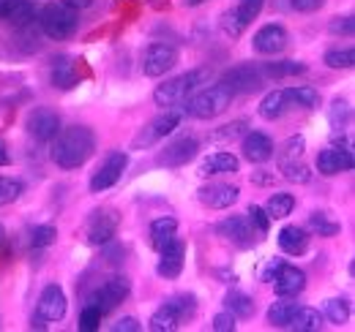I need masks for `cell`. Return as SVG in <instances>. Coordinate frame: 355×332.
Returning a JSON list of instances; mask_svg holds the SVG:
<instances>
[{
	"label": "cell",
	"instance_id": "1",
	"mask_svg": "<svg viewBox=\"0 0 355 332\" xmlns=\"http://www.w3.org/2000/svg\"><path fill=\"white\" fill-rule=\"evenodd\" d=\"M96 150V136L88 125H71L58 131L52 145V161L60 169H80Z\"/></svg>",
	"mask_w": 355,
	"mask_h": 332
},
{
	"label": "cell",
	"instance_id": "2",
	"mask_svg": "<svg viewBox=\"0 0 355 332\" xmlns=\"http://www.w3.org/2000/svg\"><path fill=\"white\" fill-rule=\"evenodd\" d=\"M39 25L44 30V36L55 39V42H63L69 36H74L80 19H77V8L66 6V3H46L39 14Z\"/></svg>",
	"mask_w": 355,
	"mask_h": 332
},
{
	"label": "cell",
	"instance_id": "3",
	"mask_svg": "<svg viewBox=\"0 0 355 332\" xmlns=\"http://www.w3.org/2000/svg\"><path fill=\"white\" fill-rule=\"evenodd\" d=\"M211 77V71L208 68H194V71H186V74H180L175 80H170V82L159 84L156 87V93H153V101H156V107H175L180 104L183 98H189V93H194L200 84L205 82Z\"/></svg>",
	"mask_w": 355,
	"mask_h": 332
},
{
	"label": "cell",
	"instance_id": "4",
	"mask_svg": "<svg viewBox=\"0 0 355 332\" xmlns=\"http://www.w3.org/2000/svg\"><path fill=\"white\" fill-rule=\"evenodd\" d=\"M232 98H235V95H232L224 84H214V87L200 90V93L189 101L186 112H189L191 118H197V120H211V118H219L222 112H227V107L232 104Z\"/></svg>",
	"mask_w": 355,
	"mask_h": 332
},
{
	"label": "cell",
	"instance_id": "5",
	"mask_svg": "<svg viewBox=\"0 0 355 332\" xmlns=\"http://www.w3.org/2000/svg\"><path fill=\"white\" fill-rule=\"evenodd\" d=\"M129 291H132V286H129V281H126L123 275H112L110 281H104L98 289L90 294L88 305L98 308L101 316H104V313H110L112 308H118V305L129 297Z\"/></svg>",
	"mask_w": 355,
	"mask_h": 332
},
{
	"label": "cell",
	"instance_id": "6",
	"mask_svg": "<svg viewBox=\"0 0 355 332\" xmlns=\"http://www.w3.org/2000/svg\"><path fill=\"white\" fill-rule=\"evenodd\" d=\"M180 118H183L180 109H167V112H162L156 120H150V123L134 136V150L150 147V145H156L159 139H164L167 133H173L178 128V123H180Z\"/></svg>",
	"mask_w": 355,
	"mask_h": 332
},
{
	"label": "cell",
	"instance_id": "7",
	"mask_svg": "<svg viewBox=\"0 0 355 332\" xmlns=\"http://www.w3.org/2000/svg\"><path fill=\"white\" fill-rule=\"evenodd\" d=\"M178 63V49L173 44H150L142 52V74L145 77H164Z\"/></svg>",
	"mask_w": 355,
	"mask_h": 332
},
{
	"label": "cell",
	"instance_id": "8",
	"mask_svg": "<svg viewBox=\"0 0 355 332\" xmlns=\"http://www.w3.org/2000/svg\"><path fill=\"white\" fill-rule=\"evenodd\" d=\"M126 166H129V156L121 153V150H112V153L104 158V164L98 166V172L90 177V191H93V194H101V191L112 188V185L123 177Z\"/></svg>",
	"mask_w": 355,
	"mask_h": 332
},
{
	"label": "cell",
	"instance_id": "9",
	"mask_svg": "<svg viewBox=\"0 0 355 332\" xmlns=\"http://www.w3.org/2000/svg\"><path fill=\"white\" fill-rule=\"evenodd\" d=\"M115 229H118V212L115 210H96L88 218L85 240L90 246H104L115 237Z\"/></svg>",
	"mask_w": 355,
	"mask_h": 332
},
{
	"label": "cell",
	"instance_id": "10",
	"mask_svg": "<svg viewBox=\"0 0 355 332\" xmlns=\"http://www.w3.org/2000/svg\"><path fill=\"white\" fill-rule=\"evenodd\" d=\"M263 82H266V77L254 66H235V68H230L222 77V84L232 95H238V93H254V90L263 87Z\"/></svg>",
	"mask_w": 355,
	"mask_h": 332
},
{
	"label": "cell",
	"instance_id": "11",
	"mask_svg": "<svg viewBox=\"0 0 355 332\" xmlns=\"http://www.w3.org/2000/svg\"><path fill=\"white\" fill-rule=\"evenodd\" d=\"M25 128H28V133L36 136L39 142H49V139H55L58 131H60V118H58V112L49 109V107H36V109L28 115Z\"/></svg>",
	"mask_w": 355,
	"mask_h": 332
},
{
	"label": "cell",
	"instance_id": "12",
	"mask_svg": "<svg viewBox=\"0 0 355 332\" xmlns=\"http://www.w3.org/2000/svg\"><path fill=\"white\" fill-rule=\"evenodd\" d=\"M197 150H200V142L194 139V136H180L175 139L173 145H167V150H162L159 153V158H156V164L159 166H186L194 156H197Z\"/></svg>",
	"mask_w": 355,
	"mask_h": 332
},
{
	"label": "cell",
	"instance_id": "13",
	"mask_svg": "<svg viewBox=\"0 0 355 332\" xmlns=\"http://www.w3.org/2000/svg\"><path fill=\"white\" fill-rule=\"evenodd\" d=\"M241 191L235 185H227V183H211V185H202L197 191V199L211 210H227L238 202Z\"/></svg>",
	"mask_w": 355,
	"mask_h": 332
},
{
	"label": "cell",
	"instance_id": "14",
	"mask_svg": "<svg viewBox=\"0 0 355 332\" xmlns=\"http://www.w3.org/2000/svg\"><path fill=\"white\" fill-rule=\"evenodd\" d=\"M183 256H186V246H183V240L173 237L164 248L159 250L156 273H159L162 278H167V281L178 278V275H180V270H183Z\"/></svg>",
	"mask_w": 355,
	"mask_h": 332
},
{
	"label": "cell",
	"instance_id": "15",
	"mask_svg": "<svg viewBox=\"0 0 355 332\" xmlns=\"http://www.w3.org/2000/svg\"><path fill=\"white\" fill-rule=\"evenodd\" d=\"M216 232L227 237L232 246H238V248H252L254 246V229L249 226V221L246 218H241V215H230L227 221H222L219 226H216Z\"/></svg>",
	"mask_w": 355,
	"mask_h": 332
},
{
	"label": "cell",
	"instance_id": "16",
	"mask_svg": "<svg viewBox=\"0 0 355 332\" xmlns=\"http://www.w3.org/2000/svg\"><path fill=\"white\" fill-rule=\"evenodd\" d=\"M353 166H355L353 150H345V147H328V150H322V153L317 156V169H320V174H328V177L342 174V172H350Z\"/></svg>",
	"mask_w": 355,
	"mask_h": 332
},
{
	"label": "cell",
	"instance_id": "17",
	"mask_svg": "<svg viewBox=\"0 0 355 332\" xmlns=\"http://www.w3.org/2000/svg\"><path fill=\"white\" fill-rule=\"evenodd\" d=\"M270 284L276 286V294H279V297H290V299H293V297H298L301 291L306 289V275H304V270H298V267L282 264Z\"/></svg>",
	"mask_w": 355,
	"mask_h": 332
},
{
	"label": "cell",
	"instance_id": "18",
	"mask_svg": "<svg viewBox=\"0 0 355 332\" xmlns=\"http://www.w3.org/2000/svg\"><path fill=\"white\" fill-rule=\"evenodd\" d=\"M39 316L44 322H60L66 316V294L58 284H49L39 299Z\"/></svg>",
	"mask_w": 355,
	"mask_h": 332
},
{
	"label": "cell",
	"instance_id": "19",
	"mask_svg": "<svg viewBox=\"0 0 355 332\" xmlns=\"http://www.w3.org/2000/svg\"><path fill=\"white\" fill-rule=\"evenodd\" d=\"M252 46L260 55H276V52H282L287 46V30L282 25H266V28H260L254 33Z\"/></svg>",
	"mask_w": 355,
	"mask_h": 332
},
{
	"label": "cell",
	"instance_id": "20",
	"mask_svg": "<svg viewBox=\"0 0 355 332\" xmlns=\"http://www.w3.org/2000/svg\"><path fill=\"white\" fill-rule=\"evenodd\" d=\"M241 150H243V158H246V161H252V164H266L268 158L273 156V142H270V136H266V133L252 131V133L243 136Z\"/></svg>",
	"mask_w": 355,
	"mask_h": 332
},
{
	"label": "cell",
	"instance_id": "21",
	"mask_svg": "<svg viewBox=\"0 0 355 332\" xmlns=\"http://www.w3.org/2000/svg\"><path fill=\"white\" fill-rule=\"evenodd\" d=\"M279 248L284 250V253H290V256L306 253V248H309V234H306V229H301V226H284V229L279 232Z\"/></svg>",
	"mask_w": 355,
	"mask_h": 332
},
{
	"label": "cell",
	"instance_id": "22",
	"mask_svg": "<svg viewBox=\"0 0 355 332\" xmlns=\"http://www.w3.org/2000/svg\"><path fill=\"white\" fill-rule=\"evenodd\" d=\"M238 172V158L232 153H214L200 164V174L211 177V174H232Z\"/></svg>",
	"mask_w": 355,
	"mask_h": 332
},
{
	"label": "cell",
	"instance_id": "23",
	"mask_svg": "<svg viewBox=\"0 0 355 332\" xmlns=\"http://www.w3.org/2000/svg\"><path fill=\"white\" fill-rule=\"evenodd\" d=\"M77 82H80V77H77V63H74L71 57L55 60V66H52V84L60 87V90H71Z\"/></svg>",
	"mask_w": 355,
	"mask_h": 332
},
{
	"label": "cell",
	"instance_id": "24",
	"mask_svg": "<svg viewBox=\"0 0 355 332\" xmlns=\"http://www.w3.org/2000/svg\"><path fill=\"white\" fill-rule=\"evenodd\" d=\"M290 109V98H287V90H273L268 93L260 104V118L266 120H279L284 112Z\"/></svg>",
	"mask_w": 355,
	"mask_h": 332
},
{
	"label": "cell",
	"instance_id": "25",
	"mask_svg": "<svg viewBox=\"0 0 355 332\" xmlns=\"http://www.w3.org/2000/svg\"><path fill=\"white\" fill-rule=\"evenodd\" d=\"M295 311H298V302H290V297H282L279 302H273L268 308V324L279 327V330H287V324H290Z\"/></svg>",
	"mask_w": 355,
	"mask_h": 332
},
{
	"label": "cell",
	"instance_id": "26",
	"mask_svg": "<svg viewBox=\"0 0 355 332\" xmlns=\"http://www.w3.org/2000/svg\"><path fill=\"white\" fill-rule=\"evenodd\" d=\"M178 232V221L175 218H156L150 223V246L156 250H162Z\"/></svg>",
	"mask_w": 355,
	"mask_h": 332
},
{
	"label": "cell",
	"instance_id": "27",
	"mask_svg": "<svg viewBox=\"0 0 355 332\" xmlns=\"http://www.w3.org/2000/svg\"><path fill=\"white\" fill-rule=\"evenodd\" d=\"M320 327H322V316L314 308H298L293 313L290 324H287V330H298V332H317Z\"/></svg>",
	"mask_w": 355,
	"mask_h": 332
},
{
	"label": "cell",
	"instance_id": "28",
	"mask_svg": "<svg viewBox=\"0 0 355 332\" xmlns=\"http://www.w3.org/2000/svg\"><path fill=\"white\" fill-rule=\"evenodd\" d=\"M224 308H227V313H232L235 319H249V316L254 313V299H252L249 294H243V291H230V294L224 297Z\"/></svg>",
	"mask_w": 355,
	"mask_h": 332
},
{
	"label": "cell",
	"instance_id": "29",
	"mask_svg": "<svg viewBox=\"0 0 355 332\" xmlns=\"http://www.w3.org/2000/svg\"><path fill=\"white\" fill-rule=\"evenodd\" d=\"M306 66L304 63H295V60H282V63H266L260 66V74L266 80H282V77H295V74H304Z\"/></svg>",
	"mask_w": 355,
	"mask_h": 332
},
{
	"label": "cell",
	"instance_id": "30",
	"mask_svg": "<svg viewBox=\"0 0 355 332\" xmlns=\"http://www.w3.org/2000/svg\"><path fill=\"white\" fill-rule=\"evenodd\" d=\"M178 324H180V316L164 302V305L150 316V324H148V327L153 332H173V330H178Z\"/></svg>",
	"mask_w": 355,
	"mask_h": 332
},
{
	"label": "cell",
	"instance_id": "31",
	"mask_svg": "<svg viewBox=\"0 0 355 332\" xmlns=\"http://www.w3.org/2000/svg\"><path fill=\"white\" fill-rule=\"evenodd\" d=\"M287 98H290V107H301V109L320 107V95L314 87H287Z\"/></svg>",
	"mask_w": 355,
	"mask_h": 332
},
{
	"label": "cell",
	"instance_id": "32",
	"mask_svg": "<svg viewBox=\"0 0 355 332\" xmlns=\"http://www.w3.org/2000/svg\"><path fill=\"white\" fill-rule=\"evenodd\" d=\"M293 208H295L293 194H273V196L268 199L266 212L270 221H279V218H287V215L293 212Z\"/></svg>",
	"mask_w": 355,
	"mask_h": 332
},
{
	"label": "cell",
	"instance_id": "33",
	"mask_svg": "<svg viewBox=\"0 0 355 332\" xmlns=\"http://www.w3.org/2000/svg\"><path fill=\"white\" fill-rule=\"evenodd\" d=\"M309 229L311 232H317L320 237H334V234H339L342 226H339L334 218H328V212H311Z\"/></svg>",
	"mask_w": 355,
	"mask_h": 332
},
{
	"label": "cell",
	"instance_id": "34",
	"mask_svg": "<svg viewBox=\"0 0 355 332\" xmlns=\"http://www.w3.org/2000/svg\"><path fill=\"white\" fill-rule=\"evenodd\" d=\"M304 147H306L304 136H293V139H287V142L282 145V150H279V164L304 161Z\"/></svg>",
	"mask_w": 355,
	"mask_h": 332
},
{
	"label": "cell",
	"instance_id": "35",
	"mask_svg": "<svg viewBox=\"0 0 355 332\" xmlns=\"http://www.w3.org/2000/svg\"><path fill=\"white\" fill-rule=\"evenodd\" d=\"M279 172L284 174V180L290 183H309L311 169L304 161H290V164H279Z\"/></svg>",
	"mask_w": 355,
	"mask_h": 332
},
{
	"label": "cell",
	"instance_id": "36",
	"mask_svg": "<svg viewBox=\"0 0 355 332\" xmlns=\"http://www.w3.org/2000/svg\"><path fill=\"white\" fill-rule=\"evenodd\" d=\"M167 305L175 311L178 316H180V322L197 313V299H194L191 294H175V297H170V299H167Z\"/></svg>",
	"mask_w": 355,
	"mask_h": 332
},
{
	"label": "cell",
	"instance_id": "37",
	"mask_svg": "<svg viewBox=\"0 0 355 332\" xmlns=\"http://www.w3.org/2000/svg\"><path fill=\"white\" fill-rule=\"evenodd\" d=\"M22 191H25V185H22L19 180H14V177H0V208L17 202V199L22 196Z\"/></svg>",
	"mask_w": 355,
	"mask_h": 332
},
{
	"label": "cell",
	"instance_id": "38",
	"mask_svg": "<svg viewBox=\"0 0 355 332\" xmlns=\"http://www.w3.org/2000/svg\"><path fill=\"white\" fill-rule=\"evenodd\" d=\"M325 316H328L334 324H345L347 316H350V302H347V299H328Z\"/></svg>",
	"mask_w": 355,
	"mask_h": 332
},
{
	"label": "cell",
	"instance_id": "39",
	"mask_svg": "<svg viewBox=\"0 0 355 332\" xmlns=\"http://www.w3.org/2000/svg\"><path fill=\"white\" fill-rule=\"evenodd\" d=\"M325 63L331 68H353L355 66V52L353 49H331L325 55Z\"/></svg>",
	"mask_w": 355,
	"mask_h": 332
},
{
	"label": "cell",
	"instance_id": "40",
	"mask_svg": "<svg viewBox=\"0 0 355 332\" xmlns=\"http://www.w3.org/2000/svg\"><path fill=\"white\" fill-rule=\"evenodd\" d=\"M98 324H101V311L85 302V308H83V313H80V330L96 332L98 330Z\"/></svg>",
	"mask_w": 355,
	"mask_h": 332
},
{
	"label": "cell",
	"instance_id": "41",
	"mask_svg": "<svg viewBox=\"0 0 355 332\" xmlns=\"http://www.w3.org/2000/svg\"><path fill=\"white\" fill-rule=\"evenodd\" d=\"M263 6H266V0H238V8H235V14L249 25L260 11H263Z\"/></svg>",
	"mask_w": 355,
	"mask_h": 332
},
{
	"label": "cell",
	"instance_id": "42",
	"mask_svg": "<svg viewBox=\"0 0 355 332\" xmlns=\"http://www.w3.org/2000/svg\"><path fill=\"white\" fill-rule=\"evenodd\" d=\"M55 237H58V232H55L52 226H36V229H31V243H33L36 248H46V246H52V243H55Z\"/></svg>",
	"mask_w": 355,
	"mask_h": 332
},
{
	"label": "cell",
	"instance_id": "43",
	"mask_svg": "<svg viewBox=\"0 0 355 332\" xmlns=\"http://www.w3.org/2000/svg\"><path fill=\"white\" fill-rule=\"evenodd\" d=\"M246 133V120H235V123L230 125H222L216 133H214V139L216 142H230V139H238V136H243Z\"/></svg>",
	"mask_w": 355,
	"mask_h": 332
},
{
	"label": "cell",
	"instance_id": "44",
	"mask_svg": "<svg viewBox=\"0 0 355 332\" xmlns=\"http://www.w3.org/2000/svg\"><path fill=\"white\" fill-rule=\"evenodd\" d=\"M249 221H252V226L257 229V234H268V229H270V218H268L266 208L252 205V208H249Z\"/></svg>",
	"mask_w": 355,
	"mask_h": 332
},
{
	"label": "cell",
	"instance_id": "45",
	"mask_svg": "<svg viewBox=\"0 0 355 332\" xmlns=\"http://www.w3.org/2000/svg\"><path fill=\"white\" fill-rule=\"evenodd\" d=\"M222 28H224V33H230V36H241V33L246 30V22H243L235 11H227L222 17Z\"/></svg>",
	"mask_w": 355,
	"mask_h": 332
},
{
	"label": "cell",
	"instance_id": "46",
	"mask_svg": "<svg viewBox=\"0 0 355 332\" xmlns=\"http://www.w3.org/2000/svg\"><path fill=\"white\" fill-rule=\"evenodd\" d=\"M355 30V19L353 17H336L334 22H331V33H342V36H353Z\"/></svg>",
	"mask_w": 355,
	"mask_h": 332
},
{
	"label": "cell",
	"instance_id": "47",
	"mask_svg": "<svg viewBox=\"0 0 355 332\" xmlns=\"http://www.w3.org/2000/svg\"><path fill=\"white\" fill-rule=\"evenodd\" d=\"M214 330L216 332H232L235 330V316H232V313H227V311L219 313V316L214 319Z\"/></svg>",
	"mask_w": 355,
	"mask_h": 332
},
{
	"label": "cell",
	"instance_id": "48",
	"mask_svg": "<svg viewBox=\"0 0 355 332\" xmlns=\"http://www.w3.org/2000/svg\"><path fill=\"white\" fill-rule=\"evenodd\" d=\"M322 3H325V0H293V8H295V11H304V14H311V11H317Z\"/></svg>",
	"mask_w": 355,
	"mask_h": 332
},
{
	"label": "cell",
	"instance_id": "49",
	"mask_svg": "<svg viewBox=\"0 0 355 332\" xmlns=\"http://www.w3.org/2000/svg\"><path fill=\"white\" fill-rule=\"evenodd\" d=\"M112 330L115 332H139V322H137L134 316H126V319H121L118 324H112Z\"/></svg>",
	"mask_w": 355,
	"mask_h": 332
},
{
	"label": "cell",
	"instance_id": "50",
	"mask_svg": "<svg viewBox=\"0 0 355 332\" xmlns=\"http://www.w3.org/2000/svg\"><path fill=\"white\" fill-rule=\"evenodd\" d=\"M282 264H284L282 259H270V261L266 264V270H263V275H260V278H263L266 284H270V281H273V275L279 273V267H282Z\"/></svg>",
	"mask_w": 355,
	"mask_h": 332
},
{
	"label": "cell",
	"instance_id": "51",
	"mask_svg": "<svg viewBox=\"0 0 355 332\" xmlns=\"http://www.w3.org/2000/svg\"><path fill=\"white\" fill-rule=\"evenodd\" d=\"M17 3H19V0H0V19L8 22V17H11V11H14Z\"/></svg>",
	"mask_w": 355,
	"mask_h": 332
},
{
	"label": "cell",
	"instance_id": "52",
	"mask_svg": "<svg viewBox=\"0 0 355 332\" xmlns=\"http://www.w3.org/2000/svg\"><path fill=\"white\" fill-rule=\"evenodd\" d=\"M66 6H71V8H88L93 6V0H63Z\"/></svg>",
	"mask_w": 355,
	"mask_h": 332
},
{
	"label": "cell",
	"instance_id": "53",
	"mask_svg": "<svg viewBox=\"0 0 355 332\" xmlns=\"http://www.w3.org/2000/svg\"><path fill=\"white\" fill-rule=\"evenodd\" d=\"M11 164V156H8V150H6V145L0 142V166H8Z\"/></svg>",
	"mask_w": 355,
	"mask_h": 332
},
{
	"label": "cell",
	"instance_id": "54",
	"mask_svg": "<svg viewBox=\"0 0 355 332\" xmlns=\"http://www.w3.org/2000/svg\"><path fill=\"white\" fill-rule=\"evenodd\" d=\"M189 6H200V3H205V0H186Z\"/></svg>",
	"mask_w": 355,
	"mask_h": 332
}]
</instances>
